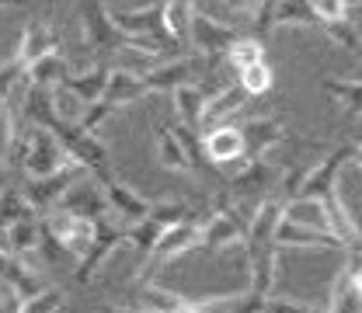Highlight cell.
<instances>
[{
  "label": "cell",
  "mask_w": 362,
  "mask_h": 313,
  "mask_svg": "<svg viewBox=\"0 0 362 313\" xmlns=\"http://www.w3.org/2000/svg\"><path fill=\"white\" fill-rule=\"evenodd\" d=\"M105 184V195H108V206H112V216H122L126 223H136V220H143L146 213H150V199H143L139 191H136L133 184H126V181H119L115 175H105L101 178Z\"/></svg>",
  "instance_id": "e0dca14e"
},
{
  "label": "cell",
  "mask_w": 362,
  "mask_h": 313,
  "mask_svg": "<svg viewBox=\"0 0 362 313\" xmlns=\"http://www.w3.org/2000/svg\"><path fill=\"white\" fill-rule=\"evenodd\" d=\"M52 133L59 136V143H63V150L70 153L74 164H84L90 175H98V178L112 175V171H108V146L94 133H88L84 126H77V122H59Z\"/></svg>",
  "instance_id": "5b68a950"
},
{
  "label": "cell",
  "mask_w": 362,
  "mask_h": 313,
  "mask_svg": "<svg viewBox=\"0 0 362 313\" xmlns=\"http://www.w3.org/2000/svg\"><path fill=\"white\" fill-rule=\"evenodd\" d=\"M324 94L334 98L352 122L362 119V81H334V77H327L324 81Z\"/></svg>",
  "instance_id": "d6a6232c"
},
{
  "label": "cell",
  "mask_w": 362,
  "mask_h": 313,
  "mask_svg": "<svg viewBox=\"0 0 362 313\" xmlns=\"http://www.w3.org/2000/svg\"><path fill=\"white\" fill-rule=\"evenodd\" d=\"M349 0H314V11L320 21H341V18H349Z\"/></svg>",
  "instance_id": "ee69618b"
},
{
  "label": "cell",
  "mask_w": 362,
  "mask_h": 313,
  "mask_svg": "<svg viewBox=\"0 0 362 313\" xmlns=\"http://www.w3.org/2000/svg\"><path fill=\"white\" fill-rule=\"evenodd\" d=\"M52 105H56L59 122H77V119H81V112H84V101H81L70 88H63V84H56V88H52Z\"/></svg>",
  "instance_id": "60d3db41"
},
{
  "label": "cell",
  "mask_w": 362,
  "mask_h": 313,
  "mask_svg": "<svg viewBox=\"0 0 362 313\" xmlns=\"http://www.w3.org/2000/svg\"><path fill=\"white\" fill-rule=\"evenodd\" d=\"M275 244L286 247H327V251H345V240L331 230H314V226H300L289 220H279L275 226Z\"/></svg>",
  "instance_id": "2e32d148"
},
{
  "label": "cell",
  "mask_w": 362,
  "mask_h": 313,
  "mask_svg": "<svg viewBox=\"0 0 362 313\" xmlns=\"http://www.w3.org/2000/svg\"><path fill=\"white\" fill-rule=\"evenodd\" d=\"M199 226H202V216H188V220H178V223L164 226L160 240H157L153 251H150V258L139 265V275H146V271L157 268V265H168V261H175V258H181V254L195 251Z\"/></svg>",
  "instance_id": "52a82bcc"
},
{
  "label": "cell",
  "mask_w": 362,
  "mask_h": 313,
  "mask_svg": "<svg viewBox=\"0 0 362 313\" xmlns=\"http://www.w3.org/2000/svg\"><path fill=\"white\" fill-rule=\"evenodd\" d=\"M112 18L129 39H150L164 49L175 42L168 35V25H164V0H153V4L136 7V11H112Z\"/></svg>",
  "instance_id": "9c48e42d"
},
{
  "label": "cell",
  "mask_w": 362,
  "mask_h": 313,
  "mask_svg": "<svg viewBox=\"0 0 362 313\" xmlns=\"http://www.w3.org/2000/svg\"><path fill=\"white\" fill-rule=\"evenodd\" d=\"M240 136H244V157H265L269 150H275L286 133L275 119H251L240 126Z\"/></svg>",
  "instance_id": "44dd1931"
},
{
  "label": "cell",
  "mask_w": 362,
  "mask_h": 313,
  "mask_svg": "<svg viewBox=\"0 0 362 313\" xmlns=\"http://www.w3.org/2000/svg\"><path fill=\"white\" fill-rule=\"evenodd\" d=\"M279 178H282V167L279 164H272L265 157H244L240 167H237V175L226 181V195L230 199H247V195H262L265 199V191L275 188Z\"/></svg>",
  "instance_id": "30bf717a"
},
{
  "label": "cell",
  "mask_w": 362,
  "mask_h": 313,
  "mask_svg": "<svg viewBox=\"0 0 362 313\" xmlns=\"http://www.w3.org/2000/svg\"><path fill=\"white\" fill-rule=\"evenodd\" d=\"M334 199L345 209V216L352 220V226H356V233H359V240H362V167L356 160H345L341 164L338 181H334Z\"/></svg>",
  "instance_id": "ac0fdd59"
},
{
  "label": "cell",
  "mask_w": 362,
  "mask_h": 313,
  "mask_svg": "<svg viewBox=\"0 0 362 313\" xmlns=\"http://www.w3.org/2000/svg\"><path fill=\"white\" fill-rule=\"evenodd\" d=\"M81 175H88V167L70 160L66 167H59V171H52V175H42V178H28V184H25L21 191H25L28 206H32L39 216H45V213H52V209L59 206V199L66 195V188L81 178Z\"/></svg>",
  "instance_id": "8992f818"
},
{
  "label": "cell",
  "mask_w": 362,
  "mask_h": 313,
  "mask_svg": "<svg viewBox=\"0 0 362 313\" xmlns=\"http://www.w3.org/2000/svg\"><path fill=\"white\" fill-rule=\"evenodd\" d=\"M56 310H66V296L59 285H42L35 296H28L21 303V313H56Z\"/></svg>",
  "instance_id": "f35d334b"
},
{
  "label": "cell",
  "mask_w": 362,
  "mask_h": 313,
  "mask_svg": "<svg viewBox=\"0 0 362 313\" xmlns=\"http://www.w3.org/2000/svg\"><path fill=\"white\" fill-rule=\"evenodd\" d=\"M146 216H150V220H157V223L171 226V223H178V220H188V216H199V213H195L192 206H185V202H153Z\"/></svg>",
  "instance_id": "7bdbcfd3"
},
{
  "label": "cell",
  "mask_w": 362,
  "mask_h": 313,
  "mask_svg": "<svg viewBox=\"0 0 362 313\" xmlns=\"http://www.w3.org/2000/svg\"><path fill=\"white\" fill-rule=\"evenodd\" d=\"M352 160H356V164H359V167H362V143H359V146H356V150H352Z\"/></svg>",
  "instance_id": "c3c4849f"
},
{
  "label": "cell",
  "mask_w": 362,
  "mask_h": 313,
  "mask_svg": "<svg viewBox=\"0 0 362 313\" xmlns=\"http://www.w3.org/2000/svg\"><path fill=\"white\" fill-rule=\"evenodd\" d=\"M275 28H320L314 0H279L275 4Z\"/></svg>",
  "instance_id": "1f68e13d"
},
{
  "label": "cell",
  "mask_w": 362,
  "mask_h": 313,
  "mask_svg": "<svg viewBox=\"0 0 362 313\" xmlns=\"http://www.w3.org/2000/svg\"><path fill=\"white\" fill-rule=\"evenodd\" d=\"M320 32L338 45V49H345V52H352V56L362 59V32L349 18H341V21H320Z\"/></svg>",
  "instance_id": "d590c367"
},
{
  "label": "cell",
  "mask_w": 362,
  "mask_h": 313,
  "mask_svg": "<svg viewBox=\"0 0 362 313\" xmlns=\"http://www.w3.org/2000/svg\"><path fill=\"white\" fill-rule=\"evenodd\" d=\"M192 73H195V59H175V63H164V66H150L139 77L153 94V90H175L178 84H188Z\"/></svg>",
  "instance_id": "484cf974"
},
{
  "label": "cell",
  "mask_w": 362,
  "mask_h": 313,
  "mask_svg": "<svg viewBox=\"0 0 362 313\" xmlns=\"http://www.w3.org/2000/svg\"><path fill=\"white\" fill-rule=\"evenodd\" d=\"M52 49H59L56 32H52L45 21H28V25H25V35H21V42H18L14 59H18L21 66H28V63H35L39 56L52 52Z\"/></svg>",
  "instance_id": "7402d4cb"
},
{
  "label": "cell",
  "mask_w": 362,
  "mask_h": 313,
  "mask_svg": "<svg viewBox=\"0 0 362 313\" xmlns=\"http://www.w3.org/2000/svg\"><path fill=\"white\" fill-rule=\"evenodd\" d=\"M122 244H126V230L112 226V216H108V220H98L90 247L77 258V282H84V285H88L90 278H94V271L101 268V265H105V261H108Z\"/></svg>",
  "instance_id": "8fae6325"
},
{
  "label": "cell",
  "mask_w": 362,
  "mask_h": 313,
  "mask_svg": "<svg viewBox=\"0 0 362 313\" xmlns=\"http://www.w3.org/2000/svg\"><path fill=\"white\" fill-rule=\"evenodd\" d=\"M282 220V202L279 199H262L255 206V216H247V233H244V254L251 268V293L272 296L279 282V254L282 247L275 244V226Z\"/></svg>",
  "instance_id": "6da1fadb"
},
{
  "label": "cell",
  "mask_w": 362,
  "mask_h": 313,
  "mask_svg": "<svg viewBox=\"0 0 362 313\" xmlns=\"http://www.w3.org/2000/svg\"><path fill=\"white\" fill-rule=\"evenodd\" d=\"M230 4H233V7H237V11H247V14H255V11H258V4H262V0H230Z\"/></svg>",
  "instance_id": "bcb514c9"
},
{
  "label": "cell",
  "mask_w": 362,
  "mask_h": 313,
  "mask_svg": "<svg viewBox=\"0 0 362 313\" xmlns=\"http://www.w3.org/2000/svg\"><path fill=\"white\" fill-rule=\"evenodd\" d=\"M359 32H362V28H359Z\"/></svg>",
  "instance_id": "816d5d0a"
},
{
  "label": "cell",
  "mask_w": 362,
  "mask_h": 313,
  "mask_svg": "<svg viewBox=\"0 0 362 313\" xmlns=\"http://www.w3.org/2000/svg\"><path fill=\"white\" fill-rule=\"evenodd\" d=\"M202 153L209 164L216 167H226V164H237L244 160V136H240V126H213L202 133Z\"/></svg>",
  "instance_id": "5bb4252c"
},
{
  "label": "cell",
  "mask_w": 362,
  "mask_h": 313,
  "mask_svg": "<svg viewBox=\"0 0 362 313\" xmlns=\"http://www.w3.org/2000/svg\"><path fill=\"white\" fill-rule=\"evenodd\" d=\"M244 105H247V90L240 88V84L223 88L216 98L206 101V112H202V126H199V133H206V129H213V126H223L226 119H233Z\"/></svg>",
  "instance_id": "ffe728a7"
},
{
  "label": "cell",
  "mask_w": 362,
  "mask_h": 313,
  "mask_svg": "<svg viewBox=\"0 0 362 313\" xmlns=\"http://www.w3.org/2000/svg\"><path fill=\"white\" fill-rule=\"evenodd\" d=\"M81 28H84V45L94 52H122L136 42L115 25L112 11L101 0H81Z\"/></svg>",
  "instance_id": "3957f363"
},
{
  "label": "cell",
  "mask_w": 362,
  "mask_h": 313,
  "mask_svg": "<svg viewBox=\"0 0 362 313\" xmlns=\"http://www.w3.org/2000/svg\"><path fill=\"white\" fill-rule=\"evenodd\" d=\"M175 94V112H178L181 126H188V129H199L202 126V112H206V90L199 88V84H178V88L171 90Z\"/></svg>",
  "instance_id": "83f0119b"
},
{
  "label": "cell",
  "mask_w": 362,
  "mask_h": 313,
  "mask_svg": "<svg viewBox=\"0 0 362 313\" xmlns=\"http://www.w3.org/2000/svg\"><path fill=\"white\" fill-rule=\"evenodd\" d=\"M56 209H66V213H77V216H88V220H108L112 216V206H108V195H105V184L98 175H81L66 188V195L59 199Z\"/></svg>",
  "instance_id": "ba28073f"
},
{
  "label": "cell",
  "mask_w": 362,
  "mask_h": 313,
  "mask_svg": "<svg viewBox=\"0 0 362 313\" xmlns=\"http://www.w3.org/2000/svg\"><path fill=\"white\" fill-rule=\"evenodd\" d=\"M352 81H362V63H359V70H356V73H352Z\"/></svg>",
  "instance_id": "681fc988"
},
{
  "label": "cell",
  "mask_w": 362,
  "mask_h": 313,
  "mask_svg": "<svg viewBox=\"0 0 362 313\" xmlns=\"http://www.w3.org/2000/svg\"><path fill=\"white\" fill-rule=\"evenodd\" d=\"M150 94V88L143 84V77L136 70H126V66H112L108 70V84H105V101H112L115 108H129L136 101H143Z\"/></svg>",
  "instance_id": "d6986e66"
},
{
  "label": "cell",
  "mask_w": 362,
  "mask_h": 313,
  "mask_svg": "<svg viewBox=\"0 0 362 313\" xmlns=\"http://www.w3.org/2000/svg\"><path fill=\"white\" fill-rule=\"evenodd\" d=\"M35 254L42 258L45 268H59V265H66V261L74 258V254H70V251L49 233V226H45L42 220H39V247H35Z\"/></svg>",
  "instance_id": "74e56055"
},
{
  "label": "cell",
  "mask_w": 362,
  "mask_h": 313,
  "mask_svg": "<svg viewBox=\"0 0 362 313\" xmlns=\"http://www.w3.org/2000/svg\"><path fill=\"white\" fill-rule=\"evenodd\" d=\"M324 310H331V313H359L362 310V293H359V285L352 282V275L345 271V265H341V271L334 275V282H331V289H327Z\"/></svg>",
  "instance_id": "f546056e"
},
{
  "label": "cell",
  "mask_w": 362,
  "mask_h": 313,
  "mask_svg": "<svg viewBox=\"0 0 362 313\" xmlns=\"http://www.w3.org/2000/svg\"><path fill=\"white\" fill-rule=\"evenodd\" d=\"M108 70H112V66L98 63V66H90V70H84V73H66L59 84L74 90V94H77L84 105H90V101H98V98L105 94V84H108Z\"/></svg>",
  "instance_id": "4dcf8cb0"
},
{
  "label": "cell",
  "mask_w": 362,
  "mask_h": 313,
  "mask_svg": "<svg viewBox=\"0 0 362 313\" xmlns=\"http://www.w3.org/2000/svg\"><path fill=\"white\" fill-rule=\"evenodd\" d=\"M282 220L314 226V230H331L327 226V206H324V199H314V195H293L289 202H282Z\"/></svg>",
  "instance_id": "603a6c76"
},
{
  "label": "cell",
  "mask_w": 362,
  "mask_h": 313,
  "mask_svg": "<svg viewBox=\"0 0 362 313\" xmlns=\"http://www.w3.org/2000/svg\"><path fill=\"white\" fill-rule=\"evenodd\" d=\"M237 39H240L237 28H230V25L216 21V18H209V14H202V11L192 14V25H188V45H192L199 56L213 59V56L226 52Z\"/></svg>",
  "instance_id": "4fadbf2b"
},
{
  "label": "cell",
  "mask_w": 362,
  "mask_h": 313,
  "mask_svg": "<svg viewBox=\"0 0 362 313\" xmlns=\"http://www.w3.org/2000/svg\"><path fill=\"white\" fill-rule=\"evenodd\" d=\"M160 233H164V223H157V220L143 216V220L129 223V230H126V244H133L136 254H139V261H146V258H150V251H153V244L160 240Z\"/></svg>",
  "instance_id": "836d02e7"
},
{
  "label": "cell",
  "mask_w": 362,
  "mask_h": 313,
  "mask_svg": "<svg viewBox=\"0 0 362 313\" xmlns=\"http://www.w3.org/2000/svg\"><path fill=\"white\" fill-rule=\"evenodd\" d=\"M237 84L247 90V98H258V94H269L272 90L275 73H272V66L265 63V59H258V63H251V66L237 70Z\"/></svg>",
  "instance_id": "8d00e7d4"
},
{
  "label": "cell",
  "mask_w": 362,
  "mask_h": 313,
  "mask_svg": "<svg viewBox=\"0 0 362 313\" xmlns=\"http://www.w3.org/2000/svg\"><path fill=\"white\" fill-rule=\"evenodd\" d=\"M317 307L303 303V300H275V296H265V313H310Z\"/></svg>",
  "instance_id": "f6af8a7d"
},
{
  "label": "cell",
  "mask_w": 362,
  "mask_h": 313,
  "mask_svg": "<svg viewBox=\"0 0 362 313\" xmlns=\"http://www.w3.org/2000/svg\"><path fill=\"white\" fill-rule=\"evenodd\" d=\"M66 73H70V63H66V56H63L59 49H52V52L39 56L35 63H28L21 77H25L28 84H35V88H56V84H59Z\"/></svg>",
  "instance_id": "d4e9b609"
},
{
  "label": "cell",
  "mask_w": 362,
  "mask_h": 313,
  "mask_svg": "<svg viewBox=\"0 0 362 313\" xmlns=\"http://www.w3.org/2000/svg\"><path fill=\"white\" fill-rule=\"evenodd\" d=\"M244 233H247V220H240V213L230 206V195H223V199H220V206H216V213L202 216L195 251L237 247V244H244Z\"/></svg>",
  "instance_id": "277c9868"
},
{
  "label": "cell",
  "mask_w": 362,
  "mask_h": 313,
  "mask_svg": "<svg viewBox=\"0 0 362 313\" xmlns=\"http://www.w3.org/2000/svg\"><path fill=\"white\" fill-rule=\"evenodd\" d=\"M14 153H18L21 171L28 178H42V175H52V171H59V167L70 164V153L63 150L59 136L52 133V129H45V126H28L25 133L14 136L11 157Z\"/></svg>",
  "instance_id": "7a4b0ae2"
},
{
  "label": "cell",
  "mask_w": 362,
  "mask_h": 313,
  "mask_svg": "<svg viewBox=\"0 0 362 313\" xmlns=\"http://www.w3.org/2000/svg\"><path fill=\"white\" fill-rule=\"evenodd\" d=\"M21 115L28 119V126L56 129V126H59V115H56V105H52V88H35V84H28Z\"/></svg>",
  "instance_id": "f1b7e54d"
},
{
  "label": "cell",
  "mask_w": 362,
  "mask_h": 313,
  "mask_svg": "<svg viewBox=\"0 0 362 313\" xmlns=\"http://www.w3.org/2000/svg\"><path fill=\"white\" fill-rule=\"evenodd\" d=\"M0 247L28 261V258L35 254V247H39V216H21V220H14V223L4 230Z\"/></svg>",
  "instance_id": "cb8c5ba5"
},
{
  "label": "cell",
  "mask_w": 362,
  "mask_h": 313,
  "mask_svg": "<svg viewBox=\"0 0 362 313\" xmlns=\"http://www.w3.org/2000/svg\"><path fill=\"white\" fill-rule=\"evenodd\" d=\"M192 14H195V0H164V25L175 42H188Z\"/></svg>",
  "instance_id": "e575fe53"
},
{
  "label": "cell",
  "mask_w": 362,
  "mask_h": 313,
  "mask_svg": "<svg viewBox=\"0 0 362 313\" xmlns=\"http://www.w3.org/2000/svg\"><path fill=\"white\" fill-rule=\"evenodd\" d=\"M7 94H11V84H0V108H4V101H7Z\"/></svg>",
  "instance_id": "7dc6e473"
},
{
  "label": "cell",
  "mask_w": 362,
  "mask_h": 313,
  "mask_svg": "<svg viewBox=\"0 0 362 313\" xmlns=\"http://www.w3.org/2000/svg\"><path fill=\"white\" fill-rule=\"evenodd\" d=\"M0 184H4V181H0Z\"/></svg>",
  "instance_id": "f907efd6"
},
{
  "label": "cell",
  "mask_w": 362,
  "mask_h": 313,
  "mask_svg": "<svg viewBox=\"0 0 362 313\" xmlns=\"http://www.w3.org/2000/svg\"><path fill=\"white\" fill-rule=\"evenodd\" d=\"M14 105H7L4 101V108H0V181H4V167H7V157H11V150H14Z\"/></svg>",
  "instance_id": "b9f144b4"
},
{
  "label": "cell",
  "mask_w": 362,
  "mask_h": 313,
  "mask_svg": "<svg viewBox=\"0 0 362 313\" xmlns=\"http://www.w3.org/2000/svg\"><path fill=\"white\" fill-rule=\"evenodd\" d=\"M352 150L356 146H338V150H331L324 160H317L307 167V178L300 184V191L296 195H314V199H324V195H331L334 191V181H338V171H341V164L345 160H352Z\"/></svg>",
  "instance_id": "9a60e30c"
},
{
  "label": "cell",
  "mask_w": 362,
  "mask_h": 313,
  "mask_svg": "<svg viewBox=\"0 0 362 313\" xmlns=\"http://www.w3.org/2000/svg\"><path fill=\"white\" fill-rule=\"evenodd\" d=\"M153 157H157V164H160V167H168V171H178V175L195 171V164H192V157H188L185 143H181L178 136H175V129H171V126H164V129L157 133Z\"/></svg>",
  "instance_id": "4316f807"
},
{
  "label": "cell",
  "mask_w": 362,
  "mask_h": 313,
  "mask_svg": "<svg viewBox=\"0 0 362 313\" xmlns=\"http://www.w3.org/2000/svg\"><path fill=\"white\" fill-rule=\"evenodd\" d=\"M42 223L49 226V233L74 254V261L84 254L90 247V240H94V220L88 216H77V213H66V209H52V213H45Z\"/></svg>",
  "instance_id": "7c38bea8"
},
{
  "label": "cell",
  "mask_w": 362,
  "mask_h": 313,
  "mask_svg": "<svg viewBox=\"0 0 362 313\" xmlns=\"http://www.w3.org/2000/svg\"><path fill=\"white\" fill-rule=\"evenodd\" d=\"M226 56H230V66H233V70H244V66L265 59V42H262V39H247V35H240L237 42L226 49Z\"/></svg>",
  "instance_id": "ab89813d"
}]
</instances>
